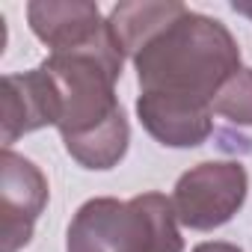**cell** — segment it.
<instances>
[{
    "label": "cell",
    "instance_id": "cell-1",
    "mask_svg": "<svg viewBox=\"0 0 252 252\" xmlns=\"http://www.w3.org/2000/svg\"><path fill=\"white\" fill-rule=\"evenodd\" d=\"M143 128L169 149L202 146L214 131V98L243 68L234 36L208 15L184 9L137 54Z\"/></svg>",
    "mask_w": 252,
    "mask_h": 252
},
{
    "label": "cell",
    "instance_id": "cell-2",
    "mask_svg": "<svg viewBox=\"0 0 252 252\" xmlns=\"http://www.w3.org/2000/svg\"><path fill=\"white\" fill-rule=\"evenodd\" d=\"M122 63L125 54L107 24V33L95 45L51 54L36 65L45 83L51 125L83 169H113L128 152L131 128L116 98Z\"/></svg>",
    "mask_w": 252,
    "mask_h": 252
},
{
    "label": "cell",
    "instance_id": "cell-3",
    "mask_svg": "<svg viewBox=\"0 0 252 252\" xmlns=\"http://www.w3.org/2000/svg\"><path fill=\"white\" fill-rule=\"evenodd\" d=\"M184 237L172 199L140 193L128 202L110 196L77 208L65 252H181Z\"/></svg>",
    "mask_w": 252,
    "mask_h": 252
},
{
    "label": "cell",
    "instance_id": "cell-4",
    "mask_svg": "<svg viewBox=\"0 0 252 252\" xmlns=\"http://www.w3.org/2000/svg\"><path fill=\"white\" fill-rule=\"evenodd\" d=\"M249 190L243 163L237 160H208L184 172L175 184V214L178 222L193 231H211L228 222Z\"/></svg>",
    "mask_w": 252,
    "mask_h": 252
},
{
    "label": "cell",
    "instance_id": "cell-5",
    "mask_svg": "<svg viewBox=\"0 0 252 252\" xmlns=\"http://www.w3.org/2000/svg\"><path fill=\"white\" fill-rule=\"evenodd\" d=\"M48 205V178L42 169L15 155L12 149H3L0 158V240L3 252H18L30 243L33 225L39 214Z\"/></svg>",
    "mask_w": 252,
    "mask_h": 252
},
{
    "label": "cell",
    "instance_id": "cell-6",
    "mask_svg": "<svg viewBox=\"0 0 252 252\" xmlns=\"http://www.w3.org/2000/svg\"><path fill=\"white\" fill-rule=\"evenodd\" d=\"M30 27L39 42L51 48V54L80 51L95 45L107 33V21L101 18L95 3H30L27 6Z\"/></svg>",
    "mask_w": 252,
    "mask_h": 252
},
{
    "label": "cell",
    "instance_id": "cell-7",
    "mask_svg": "<svg viewBox=\"0 0 252 252\" xmlns=\"http://www.w3.org/2000/svg\"><path fill=\"white\" fill-rule=\"evenodd\" d=\"M51 125L48 95L39 71L6 74L3 77V149H9L18 137L33 134Z\"/></svg>",
    "mask_w": 252,
    "mask_h": 252
},
{
    "label": "cell",
    "instance_id": "cell-8",
    "mask_svg": "<svg viewBox=\"0 0 252 252\" xmlns=\"http://www.w3.org/2000/svg\"><path fill=\"white\" fill-rule=\"evenodd\" d=\"M187 6L184 3H175V0H166V3H119L107 24L113 30V39L119 42L122 54L131 57L155 36L160 33L172 18H178Z\"/></svg>",
    "mask_w": 252,
    "mask_h": 252
},
{
    "label": "cell",
    "instance_id": "cell-9",
    "mask_svg": "<svg viewBox=\"0 0 252 252\" xmlns=\"http://www.w3.org/2000/svg\"><path fill=\"white\" fill-rule=\"evenodd\" d=\"M214 113L234 122L252 125V68H240L214 98Z\"/></svg>",
    "mask_w": 252,
    "mask_h": 252
},
{
    "label": "cell",
    "instance_id": "cell-10",
    "mask_svg": "<svg viewBox=\"0 0 252 252\" xmlns=\"http://www.w3.org/2000/svg\"><path fill=\"white\" fill-rule=\"evenodd\" d=\"M193 252H243V249H237L234 243H222V240H214V243H199Z\"/></svg>",
    "mask_w": 252,
    "mask_h": 252
},
{
    "label": "cell",
    "instance_id": "cell-11",
    "mask_svg": "<svg viewBox=\"0 0 252 252\" xmlns=\"http://www.w3.org/2000/svg\"><path fill=\"white\" fill-rule=\"evenodd\" d=\"M231 9H234L237 15H246V18H252V6H249V3H234Z\"/></svg>",
    "mask_w": 252,
    "mask_h": 252
}]
</instances>
